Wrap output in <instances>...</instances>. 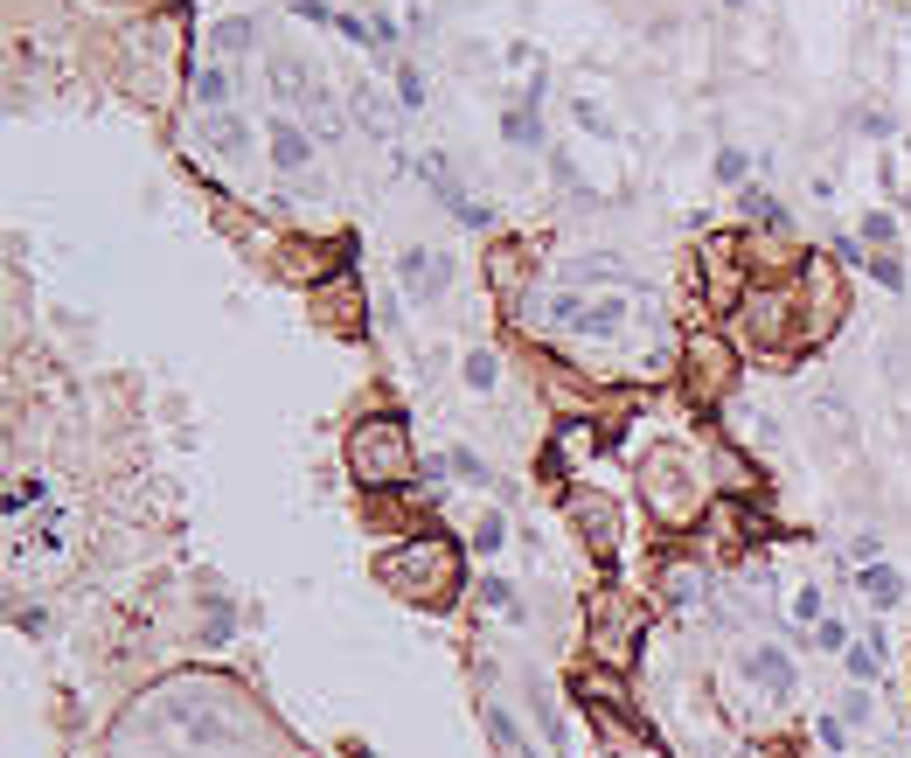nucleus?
I'll use <instances>...</instances> for the list:
<instances>
[{
	"instance_id": "nucleus-50",
	"label": "nucleus",
	"mask_w": 911,
	"mask_h": 758,
	"mask_svg": "<svg viewBox=\"0 0 911 758\" xmlns=\"http://www.w3.org/2000/svg\"><path fill=\"white\" fill-rule=\"evenodd\" d=\"M905 209H911V188H905Z\"/></svg>"
},
{
	"instance_id": "nucleus-51",
	"label": "nucleus",
	"mask_w": 911,
	"mask_h": 758,
	"mask_svg": "<svg viewBox=\"0 0 911 758\" xmlns=\"http://www.w3.org/2000/svg\"><path fill=\"white\" fill-rule=\"evenodd\" d=\"M905 153H911V133H905Z\"/></svg>"
},
{
	"instance_id": "nucleus-34",
	"label": "nucleus",
	"mask_w": 911,
	"mask_h": 758,
	"mask_svg": "<svg viewBox=\"0 0 911 758\" xmlns=\"http://www.w3.org/2000/svg\"><path fill=\"white\" fill-rule=\"evenodd\" d=\"M828 619V599H821V585H793V626L800 633H814Z\"/></svg>"
},
{
	"instance_id": "nucleus-41",
	"label": "nucleus",
	"mask_w": 911,
	"mask_h": 758,
	"mask_svg": "<svg viewBox=\"0 0 911 758\" xmlns=\"http://www.w3.org/2000/svg\"><path fill=\"white\" fill-rule=\"evenodd\" d=\"M42 494H49V480H42V473H21V480L7 487V515H21V508H35Z\"/></svg>"
},
{
	"instance_id": "nucleus-6",
	"label": "nucleus",
	"mask_w": 911,
	"mask_h": 758,
	"mask_svg": "<svg viewBox=\"0 0 911 758\" xmlns=\"http://www.w3.org/2000/svg\"><path fill=\"white\" fill-rule=\"evenodd\" d=\"M793 279H800V348H821V341L842 327V313H849L842 265H828V258H800Z\"/></svg>"
},
{
	"instance_id": "nucleus-28",
	"label": "nucleus",
	"mask_w": 911,
	"mask_h": 758,
	"mask_svg": "<svg viewBox=\"0 0 911 758\" xmlns=\"http://www.w3.org/2000/svg\"><path fill=\"white\" fill-rule=\"evenodd\" d=\"M209 42H216V56H244V49L258 42V21H251V14H223V21L209 28Z\"/></svg>"
},
{
	"instance_id": "nucleus-11",
	"label": "nucleus",
	"mask_w": 911,
	"mask_h": 758,
	"mask_svg": "<svg viewBox=\"0 0 911 758\" xmlns=\"http://www.w3.org/2000/svg\"><path fill=\"white\" fill-rule=\"evenodd\" d=\"M272 272H279V279H293V286H306V293H313V286H327V279L341 272V258H334V251H327L320 237H286V244L272 251Z\"/></svg>"
},
{
	"instance_id": "nucleus-9",
	"label": "nucleus",
	"mask_w": 911,
	"mask_h": 758,
	"mask_svg": "<svg viewBox=\"0 0 911 758\" xmlns=\"http://www.w3.org/2000/svg\"><path fill=\"white\" fill-rule=\"evenodd\" d=\"M696 272H703V300L710 306H738L745 300V244L738 237H710L703 244V258H696Z\"/></svg>"
},
{
	"instance_id": "nucleus-39",
	"label": "nucleus",
	"mask_w": 911,
	"mask_h": 758,
	"mask_svg": "<svg viewBox=\"0 0 911 758\" xmlns=\"http://www.w3.org/2000/svg\"><path fill=\"white\" fill-rule=\"evenodd\" d=\"M571 119H578V133H585V140H612V119L592 105V98H571Z\"/></svg>"
},
{
	"instance_id": "nucleus-4",
	"label": "nucleus",
	"mask_w": 911,
	"mask_h": 758,
	"mask_svg": "<svg viewBox=\"0 0 911 758\" xmlns=\"http://www.w3.org/2000/svg\"><path fill=\"white\" fill-rule=\"evenodd\" d=\"M738 313V334L759 348V355H793L800 348V279L779 272V279H752Z\"/></svg>"
},
{
	"instance_id": "nucleus-48",
	"label": "nucleus",
	"mask_w": 911,
	"mask_h": 758,
	"mask_svg": "<svg viewBox=\"0 0 911 758\" xmlns=\"http://www.w3.org/2000/svg\"><path fill=\"white\" fill-rule=\"evenodd\" d=\"M856 126H863V133H870V140H884V133H898V119H891V112H877V105H870V112H863V119H856Z\"/></svg>"
},
{
	"instance_id": "nucleus-8",
	"label": "nucleus",
	"mask_w": 911,
	"mask_h": 758,
	"mask_svg": "<svg viewBox=\"0 0 911 758\" xmlns=\"http://www.w3.org/2000/svg\"><path fill=\"white\" fill-rule=\"evenodd\" d=\"M313 320L334 327V334H348V341L369 334V293H362V279H355L348 265H341L327 286H313Z\"/></svg>"
},
{
	"instance_id": "nucleus-24",
	"label": "nucleus",
	"mask_w": 911,
	"mask_h": 758,
	"mask_svg": "<svg viewBox=\"0 0 911 758\" xmlns=\"http://www.w3.org/2000/svg\"><path fill=\"white\" fill-rule=\"evenodd\" d=\"M654 592H661L668 606H689V599L703 592V564H689V557H668V564L654 571Z\"/></svg>"
},
{
	"instance_id": "nucleus-20",
	"label": "nucleus",
	"mask_w": 911,
	"mask_h": 758,
	"mask_svg": "<svg viewBox=\"0 0 911 758\" xmlns=\"http://www.w3.org/2000/svg\"><path fill=\"white\" fill-rule=\"evenodd\" d=\"M710 473H717L724 501H752V494H759V466L738 453V446H717V453H710Z\"/></svg>"
},
{
	"instance_id": "nucleus-52",
	"label": "nucleus",
	"mask_w": 911,
	"mask_h": 758,
	"mask_svg": "<svg viewBox=\"0 0 911 758\" xmlns=\"http://www.w3.org/2000/svg\"><path fill=\"white\" fill-rule=\"evenodd\" d=\"M731 7H738V0H731Z\"/></svg>"
},
{
	"instance_id": "nucleus-19",
	"label": "nucleus",
	"mask_w": 911,
	"mask_h": 758,
	"mask_svg": "<svg viewBox=\"0 0 911 758\" xmlns=\"http://www.w3.org/2000/svg\"><path fill=\"white\" fill-rule=\"evenodd\" d=\"M160 717H167V724H174L195 752H209V745H223V738H230V724H223L216 710H195V703H160Z\"/></svg>"
},
{
	"instance_id": "nucleus-2",
	"label": "nucleus",
	"mask_w": 911,
	"mask_h": 758,
	"mask_svg": "<svg viewBox=\"0 0 911 758\" xmlns=\"http://www.w3.org/2000/svg\"><path fill=\"white\" fill-rule=\"evenodd\" d=\"M348 473H355V487H369V494H404V487L425 473V466H418V446H411V432H404L397 411L362 418V425L348 432Z\"/></svg>"
},
{
	"instance_id": "nucleus-30",
	"label": "nucleus",
	"mask_w": 911,
	"mask_h": 758,
	"mask_svg": "<svg viewBox=\"0 0 911 758\" xmlns=\"http://www.w3.org/2000/svg\"><path fill=\"white\" fill-rule=\"evenodd\" d=\"M466 543H473L480 557H501V550H508V515H501V508H487V515L473 522V536H466Z\"/></svg>"
},
{
	"instance_id": "nucleus-29",
	"label": "nucleus",
	"mask_w": 911,
	"mask_h": 758,
	"mask_svg": "<svg viewBox=\"0 0 911 758\" xmlns=\"http://www.w3.org/2000/svg\"><path fill=\"white\" fill-rule=\"evenodd\" d=\"M466 390H473V397H494V390H501V355H494V348H466Z\"/></svg>"
},
{
	"instance_id": "nucleus-38",
	"label": "nucleus",
	"mask_w": 911,
	"mask_h": 758,
	"mask_svg": "<svg viewBox=\"0 0 911 758\" xmlns=\"http://www.w3.org/2000/svg\"><path fill=\"white\" fill-rule=\"evenodd\" d=\"M453 473L466 480V487H494V466L473 453V446H453Z\"/></svg>"
},
{
	"instance_id": "nucleus-35",
	"label": "nucleus",
	"mask_w": 911,
	"mask_h": 758,
	"mask_svg": "<svg viewBox=\"0 0 911 758\" xmlns=\"http://www.w3.org/2000/svg\"><path fill=\"white\" fill-rule=\"evenodd\" d=\"M807 640H814L821 654H849V647H856V640H849V619H842V612H828V619H821V626H814Z\"/></svg>"
},
{
	"instance_id": "nucleus-21",
	"label": "nucleus",
	"mask_w": 911,
	"mask_h": 758,
	"mask_svg": "<svg viewBox=\"0 0 911 758\" xmlns=\"http://www.w3.org/2000/svg\"><path fill=\"white\" fill-rule=\"evenodd\" d=\"M202 147L216 153V160H244V153H251V119H237V112L202 119Z\"/></svg>"
},
{
	"instance_id": "nucleus-17",
	"label": "nucleus",
	"mask_w": 911,
	"mask_h": 758,
	"mask_svg": "<svg viewBox=\"0 0 911 758\" xmlns=\"http://www.w3.org/2000/svg\"><path fill=\"white\" fill-rule=\"evenodd\" d=\"M300 126L313 133V140H327V147H334V140L348 133V105H341V98L327 91V77H313V91L300 98Z\"/></svg>"
},
{
	"instance_id": "nucleus-3",
	"label": "nucleus",
	"mask_w": 911,
	"mask_h": 758,
	"mask_svg": "<svg viewBox=\"0 0 911 758\" xmlns=\"http://www.w3.org/2000/svg\"><path fill=\"white\" fill-rule=\"evenodd\" d=\"M640 494H647V515L661 529H689L703 515L710 480H703V466H696L689 446H654V453L640 459Z\"/></svg>"
},
{
	"instance_id": "nucleus-5",
	"label": "nucleus",
	"mask_w": 911,
	"mask_h": 758,
	"mask_svg": "<svg viewBox=\"0 0 911 758\" xmlns=\"http://www.w3.org/2000/svg\"><path fill=\"white\" fill-rule=\"evenodd\" d=\"M682 390H689V404H724L738 390V348L717 327L682 334Z\"/></svg>"
},
{
	"instance_id": "nucleus-22",
	"label": "nucleus",
	"mask_w": 911,
	"mask_h": 758,
	"mask_svg": "<svg viewBox=\"0 0 911 758\" xmlns=\"http://www.w3.org/2000/svg\"><path fill=\"white\" fill-rule=\"evenodd\" d=\"M348 112H355V126H362L369 140H390V126H397V105H390L376 84H355V91H348Z\"/></svg>"
},
{
	"instance_id": "nucleus-49",
	"label": "nucleus",
	"mask_w": 911,
	"mask_h": 758,
	"mask_svg": "<svg viewBox=\"0 0 911 758\" xmlns=\"http://www.w3.org/2000/svg\"><path fill=\"white\" fill-rule=\"evenodd\" d=\"M828 251H835V265H870V258H863V237H835Z\"/></svg>"
},
{
	"instance_id": "nucleus-12",
	"label": "nucleus",
	"mask_w": 911,
	"mask_h": 758,
	"mask_svg": "<svg viewBox=\"0 0 911 758\" xmlns=\"http://www.w3.org/2000/svg\"><path fill=\"white\" fill-rule=\"evenodd\" d=\"M571 522L585 529V550L599 557V564H612V550H619V515H612V501L599 494V487H571Z\"/></svg>"
},
{
	"instance_id": "nucleus-44",
	"label": "nucleus",
	"mask_w": 911,
	"mask_h": 758,
	"mask_svg": "<svg viewBox=\"0 0 911 758\" xmlns=\"http://www.w3.org/2000/svg\"><path fill=\"white\" fill-rule=\"evenodd\" d=\"M877 550H884V536H849V564H856V571H863V564H884Z\"/></svg>"
},
{
	"instance_id": "nucleus-15",
	"label": "nucleus",
	"mask_w": 911,
	"mask_h": 758,
	"mask_svg": "<svg viewBox=\"0 0 911 758\" xmlns=\"http://www.w3.org/2000/svg\"><path fill=\"white\" fill-rule=\"evenodd\" d=\"M745 675H752L765 696H772V710H779V703H793V689H800V675H793V654H786V647H772V640L745 647Z\"/></svg>"
},
{
	"instance_id": "nucleus-37",
	"label": "nucleus",
	"mask_w": 911,
	"mask_h": 758,
	"mask_svg": "<svg viewBox=\"0 0 911 758\" xmlns=\"http://www.w3.org/2000/svg\"><path fill=\"white\" fill-rule=\"evenodd\" d=\"M425 98H432V91H425V70H418V63H397V105L418 112Z\"/></svg>"
},
{
	"instance_id": "nucleus-7",
	"label": "nucleus",
	"mask_w": 911,
	"mask_h": 758,
	"mask_svg": "<svg viewBox=\"0 0 911 758\" xmlns=\"http://www.w3.org/2000/svg\"><path fill=\"white\" fill-rule=\"evenodd\" d=\"M640 633H647V612L633 606L626 592H599V599H592V654H599V668H619V675H626Z\"/></svg>"
},
{
	"instance_id": "nucleus-25",
	"label": "nucleus",
	"mask_w": 911,
	"mask_h": 758,
	"mask_svg": "<svg viewBox=\"0 0 911 758\" xmlns=\"http://www.w3.org/2000/svg\"><path fill=\"white\" fill-rule=\"evenodd\" d=\"M703 529H710V543H724V550H738V543L752 536V515H745V501H717V508L703 515Z\"/></svg>"
},
{
	"instance_id": "nucleus-33",
	"label": "nucleus",
	"mask_w": 911,
	"mask_h": 758,
	"mask_svg": "<svg viewBox=\"0 0 911 758\" xmlns=\"http://www.w3.org/2000/svg\"><path fill=\"white\" fill-rule=\"evenodd\" d=\"M230 626H237V606H230L223 592H209V612H202V640H209V647H223V640H230Z\"/></svg>"
},
{
	"instance_id": "nucleus-27",
	"label": "nucleus",
	"mask_w": 911,
	"mask_h": 758,
	"mask_svg": "<svg viewBox=\"0 0 911 758\" xmlns=\"http://www.w3.org/2000/svg\"><path fill=\"white\" fill-rule=\"evenodd\" d=\"M745 216H752V223H765L772 237H786V230H793L786 202H772V188H759V181H745Z\"/></svg>"
},
{
	"instance_id": "nucleus-26",
	"label": "nucleus",
	"mask_w": 911,
	"mask_h": 758,
	"mask_svg": "<svg viewBox=\"0 0 911 758\" xmlns=\"http://www.w3.org/2000/svg\"><path fill=\"white\" fill-rule=\"evenodd\" d=\"M842 661H849V682H856V689H870V682L884 675V633H863Z\"/></svg>"
},
{
	"instance_id": "nucleus-31",
	"label": "nucleus",
	"mask_w": 911,
	"mask_h": 758,
	"mask_svg": "<svg viewBox=\"0 0 911 758\" xmlns=\"http://www.w3.org/2000/svg\"><path fill=\"white\" fill-rule=\"evenodd\" d=\"M487 731L501 738V752H508V758H536V745H529V738L515 731V717H508L501 703H487Z\"/></svg>"
},
{
	"instance_id": "nucleus-36",
	"label": "nucleus",
	"mask_w": 911,
	"mask_h": 758,
	"mask_svg": "<svg viewBox=\"0 0 911 758\" xmlns=\"http://www.w3.org/2000/svg\"><path fill=\"white\" fill-rule=\"evenodd\" d=\"M480 599H487V612H501V619H522V592H515L508 578H487Z\"/></svg>"
},
{
	"instance_id": "nucleus-23",
	"label": "nucleus",
	"mask_w": 911,
	"mask_h": 758,
	"mask_svg": "<svg viewBox=\"0 0 911 758\" xmlns=\"http://www.w3.org/2000/svg\"><path fill=\"white\" fill-rule=\"evenodd\" d=\"M856 592L877 612H891V606H905V571H898V564H863V571H856Z\"/></svg>"
},
{
	"instance_id": "nucleus-45",
	"label": "nucleus",
	"mask_w": 911,
	"mask_h": 758,
	"mask_svg": "<svg viewBox=\"0 0 911 758\" xmlns=\"http://www.w3.org/2000/svg\"><path fill=\"white\" fill-rule=\"evenodd\" d=\"M745 174H752V160H745L738 147H724V153H717V181H745Z\"/></svg>"
},
{
	"instance_id": "nucleus-1",
	"label": "nucleus",
	"mask_w": 911,
	"mask_h": 758,
	"mask_svg": "<svg viewBox=\"0 0 911 758\" xmlns=\"http://www.w3.org/2000/svg\"><path fill=\"white\" fill-rule=\"evenodd\" d=\"M376 578L411 606H453L459 599V550L446 536H411L376 557Z\"/></svg>"
},
{
	"instance_id": "nucleus-16",
	"label": "nucleus",
	"mask_w": 911,
	"mask_h": 758,
	"mask_svg": "<svg viewBox=\"0 0 911 758\" xmlns=\"http://www.w3.org/2000/svg\"><path fill=\"white\" fill-rule=\"evenodd\" d=\"M529 272H536V258L522 244H494L487 251V286H501L508 306H529Z\"/></svg>"
},
{
	"instance_id": "nucleus-18",
	"label": "nucleus",
	"mask_w": 911,
	"mask_h": 758,
	"mask_svg": "<svg viewBox=\"0 0 911 758\" xmlns=\"http://www.w3.org/2000/svg\"><path fill=\"white\" fill-rule=\"evenodd\" d=\"M188 98H195V112H202V119H216V112H230V105H237V77H230V63H216V56H209V63L195 70V84H188Z\"/></svg>"
},
{
	"instance_id": "nucleus-46",
	"label": "nucleus",
	"mask_w": 911,
	"mask_h": 758,
	"mask_svg": "<svg viewBox=\"0 0 911 758\" xmlns=\"http://www.w3.org/2000/svg\"><path fill=\"white\" fill-rule=\"evenodd\" d=\"M870 710H877L870 689H849V696H842V717H849V724H870Z\"/></svg>"
},
{
	"instance_id": "nucleus-43",
	"label": "nucleus",
	"mask_w": 911,
	"mask_h": 758,
	"mask_svg": "<svg viewBox=\"0 0 911 758\" xmlns=\"http://www.w3.org/2000/svg\"><path fill=\"white\" fill-rule=\"evenodd\" d=\"M369 28H376V49H397V42H404V28H397L390 7H369Z\"/></svg>"
},
{
	"instance_id": "nucleus-13",
	"label": "nucleus",
	"mask_w": 911,
	"mask_h": 758,
	"mask_svg": "<svg viewBox=\"0 0 911 758\" xmlns=\"http://www.w3.org/2000/svg\"><path fill=\"white\" fill-rule=\"evenodd\" d=\"M397 279H404V293L418 306H439L453 293V258L446 251H425V244H411L404 258H397Z\"/></svg>"
},
{
	"instance_id": "nucleus-32",
	"label": "nucleus",
	"mask_w": 911,
	"mask_h": 758,
	"mask_svg": "<svg viewBox=\"0 0 911 758\" xmlns=\"http://www.w3.org/2000/svg\"><path fill=\"white\" fill-rule=\"evenodd\" d=\"M501 133H508L515 147H543V119H536V105H515V112H501Z\"/></svg>"
},
{
	"instance_id": "nucleus-14",
	"label": "nucleus",
	"mask_w": 911,
	"mask_h": 758,
	"mask_svg": "<svg viewBox=\"0 0 911 758\" xmlns=\"http://www.w3.org/2000/svg\"><path fill=\"white\" fill-rule=\"evenodd\" d=\"M313 147H320V140L306 133L300 119H286V112H272V119H265V153H272V167H279V174H306V167H313Z\"/></svg>"
},
{
	"instance_id": "nucleus-47",
	"label": "nucleus",
	"mask_w": 911,
	"mask_h": 758,
	"mask_svg": "<svg viewBox=\"0 0 911 758\" xmlns=\"http://www.w3.org/2000/svg\"><path fill=\"white\" fill-rule=\"evenodd\" d=\"M814 731H821V745H828V752H842V745H849V717H821Z\"/></svg>"
},
{
	"instance_id": "nucleus-40",
	"label": "nucleus",
	"mask_w": 911,
	"mask_h": 758,
	"mask_svg": "<svg viewBox=\"0 0 911 758\" xmlns=\"http://www.w3.org/2000/svg\"><path fill=\"white\" fill-rule=\"evenodd\" d=\"M856 237H863V244H877V251H891V244H898V216H884V209H870Z\"/></svg>"
},
{
	"instance_id": "nucleus-42",
	"label": "nucleus",
	"mask_w": 911,
	"mask_h": 758,
	"mask_svg": "<svg viewBox=\"0 0 911 758\" xmlns=\"http://www.w3.org/2000/svg\"><path fill=\"white\" fill-rule=\"evenodd\" d=\"M870 279H877L884 293H905V265H898V251H877V258H870Z\"/></svg>"
},
{
	"instance_id": "nucleus-10",
	"label": "nucleus",
	"mask_w": 911,
	"mask_h": 758,
	"mask_svg": "<svg viewBox=\"0 0 911 758\" xmlns=\"http://www.w3.org/2000/svg\"><path fill=\"white\" fill-rule=\"evenodd\" d=\"M592 453H606V432H599L592 418H564V425H557V439L543 446V480H550V487L578 480V466H585Z\"/></svg>"
}]
</instances>
